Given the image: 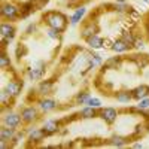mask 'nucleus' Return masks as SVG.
<instances>
[{
  "instance_id": "cd10ccee",
  "label": "nucleus",
  "mask_w": 149,
  "mask_h": 149,
  "mask_svg": "<svg viewBox=\"0 0 149 149\" xmlns=\"http://www.w3.org/2000/svg\"><path fill=\"white\" fill-rule=\"evenodd\" d=\"M61 33H63V31H60V30H57V29H52V27H49V29L46 30L48 37H51V39H58Z\"/></svg>"
},
{
  "instance_id": "aec40b11",
  "label": "nucleus",
  "mask_w": 149,
  "mask_h": 149,
  "mask_svg": "<svg viewBox=\"0 0 149 149\" xmlns=\"http://www.w3.org/2000/svg\"><path fill=\"white\" fill-rule=\"evenodd\" d=\"M85 12H86V9L84 6H79L76 10H74V14L70 17V24H72V26H76V24L82 19V17L85 15Z\"/></svg>"
},
{
  "instance_id": "b1692460",
  "label": "nucleus",
  "mask_w": 149,
  "mask_h": 149,
  "mask_svg": "<svg viewBox=\"0 0 149 149\" xmlns=\"http://www.w3.org/2000/svg\"><path fill=\"white\" fill-rule=\"evenodd\" d=\"M149 131V122L146 124V125H143V124H137V125L134 127V136L136 137H139V136H143L145 133H148Z\"/></svg>"
},
{
  "instance_id": "f8f14e48",
  "label": "nucleus",
  "mask_w": 149,
  "mask_h": 149,
  "mask_svg": "<svg viewBox=\"0 0 149 149\" xmlns=\"http://www.w3.org/2000/svg\"><path fill=\"white\" fill-rule=\"evenodd\" d=\"M54 90V82L52 81H42L37 85V94L39 95H48Z\"/></svg>"
},
{
  "instance_id": "c9c22d12",
  "label": "nucleus",
  "mask_w": 149,
  "mask_h": 149,
  "mask_svg": "<svg viewBox=\"0 0 149 149\" xmlns=\"http://www.w3.org/2000/svg\"><path fill=\"white\" fill-rule=\"evenodd\" d=\"M34 30H36V26H34V24H30V26H29V29H27V33H29V34H31Z\"/></svg>"
},
{
  "instance_id": "f3484780",
  "label": "nucleus",
  "mask_w": 149,
  "mask_h": 149,
  "mask_svg": "<svg viewBox=\"0 0 149 149\" xmlns=\"http://www.w3.org/2000/svg\"><path fill=\"white\" fill-rule=\"evenodd\" d=\"M86 45H88L90 48H93V49H102L103 39L100 36H97V34H93V36H90L88 39H86Z\"/></svg>"
},
{
  "instance_id": "dca6fc26",
  "label": "nucleus",
  "mask_w": 149,
  "mask_h": 149,
  "mask_svg": "<svg viewBox=\"0 0 149 149\" xmlns=\"http://www.w3.org/2000/svg\"><path fill=\"white\" fill-rule=\"evenodd\" d=\"M131 48V45H128L127 42H124L122 39H116L113 40V45H112V51L115 52H127Z\"/></svg>"
},
{
  "instance_id": "7ed1b4c3",
  "label": "nucleus",
  "mask_w": 149,
  "mask_h": 149,
  "mask_svg": "<svg viewBox=\"0 0 149 149\" xmlns=\"http://www.w3.org/2000/svg\"><path fill=\"white\" fill-rule=\"evenodd\" d=\"M0 12H2V17L9 19V21L19 17V8L17 5H14V3H3Z\"/></svg>"
},
{
  "instance_id": "f257e3e1",
  "label": "nucleus",
  "mask_w": 149,
  "mask_h": 149,
  "mask_svg": "<svg viewBox=\"0 0 149 149\" xmlns=\"http://www.w3.org/2000/svg\"><path fill=\"white\" fill-rule=\"evenodd\" d=\"M43 21L48 24V27L57 29V30H60V31H64L66 24H67L66 17L61 14V12H57V10L46 12V14L43 15Z\"/></svg>"
},
{
  "instance_id": "f03ea898",
  "label": "nucleus",
  "mask_w": 149,
  "mask_h": 149,
  "mask_svg": "<svg viewBox=\"0 0 149 149\" xmlns=\"http://www.w3.org/2000/svg\"><path fill=\"white\" fill-rule=\"evenodd\" d=\"M0 36H2V43H3V48L6 43H10L14 40V36H15V27L9 22H3L0 26Z\"/></svg>"
},
{
  "instance_id": "4c0bfd02",
  "label": "nucleus",
  "mask_w": 149,
  "mask_h": 149,
  "mask_svg": "<svg viewBox=\"0 0 149 149\" xmlns=\"http://www.w3.org/2000/svg\"><path fill=\"white\" fill-rule=\"evenodd\" d=\"M143 2H145L146 5H149V0H143Z\"/></svg>"
},
{
  "instance_id": "4be33fe9",
  "label": "nucleus",
  "mask_w": 149,
  "mask_h": 149,
  "mask_svg": "<svg viewBox=\"0 0 149 149\" xmlns=\"http://www.w3.org/2000/svg\"><path fill=\"white\" fill-rule=\"evenodd\" d=\"M109 143H110L112 146L122 148V146H125V145H127V139H125V137H122V136H119V134H115V136H112V137L109 139Z\"/></svg>"
},
{
  "instance_id": "9b49d317",
  "label": "nucleus",
  "mask_w": 149,
  "mask_h": 149,
  "mask_svg": "<svg viewBox=\"0 0 149 149\" xmlns=\"http://www.w3.org/2000/svg\"><path fill=\"white\" fill-rule=\"evenodd\" d=\"M15 128L12 127H8V125H2V128H0V140H5V142H12L15 137Z\"/></svg>"
},
{
  "instance_id": "ddd939ff",
  "label": "nucleus",
  "mask_w": 149,
  "mask_h": 149,
  "mask_svg": "<svg viewBox=\"0 0 149 149\" xmlns=\"http://www.w3.org/2000/svg\"><path fill=\"white\" fill-rule=\"evenodd\" d=\"M34 10H36V8H34L33 0H30V2H26V3H22L21 8H19V17H21V18H27L30 14H33Z\"/></svg>"
},
{
  "instance_id": "1a4fd4ad",
  "label": "nucleus",
  "mask_w": 149,
  "mask_h": 149,
  "mask_svg": "<svg viewBox=\"0 0 149 149\" xmlns=\"http://www.w3.org/2000/svg\"><path fill=\"white\" fill-rule=\"evenodd\" d=\"M27 136H29V140L30 142H40L43 140V137L46 136V133L42 128H36V127H30L27 130Z\"/></svg>"
},
{
  "instance_id": "9d476101",
  "label": "nucleus",
  "mask_w": 149,
  "mask_h": 149,
  "mask_svg": "<svg viewBox=\"0 0 149 149\" xmlns=\"http://www.w3.org/2000/svg\"><path fill=\"white\" fill-rule=\"evenodd\" d=\"M130 93H131L134 100H142V98L149 95V86L148 85H139V86H136L134 90H131Z\"/></svg>"
},
{
  "instance_id": "c85d7f7f",
  "label": "nucleus",
  "mask_w": 149,
  "mask_h": 149,
  "mask_svg": "<svg viewBox=\"0 0 149 149\" xmlns=\"http://www.w3.org/2000/svg\"><path fill=\"white\" fill-rule=\"evenodd\" d=\"M137 107L139 109H149V95L148 97H145V98H142V100H139V104H137Z\"/></svg>"
},
{
  "instance_id": "bb28decb",
  "label": "nucleus",
  "mask_w": 149,
  "mask_h": 149,
  "mask_svg": "<svg viewBox=\"0 0 149 149\" xmlns=\"http://www.w3.org/2000/svg\"><path fill=\"white\" fill-rule=\"evenodd\" d=\"M0 66H2V69H6L10 66V60H9V55L5 52V49H3V52H2V57H0Z\"/></svg>"
},
{
  "instance_id": "2eb2a0df",
  "label": "nucleus",
  "mask_w": 149,
  "mask_h": 149,
  "mask_svg": "<svg viewBox=\"0 0 149 149\" xmlns=\"http://www.w3.org/2000/svg\"><path fill=\"white\" fill-rule=\"evenodd\" d=\"M95 33H97V26L94 22H86L85 26L82 27V30H81V36L85 37V39H88L90 36H93Z\"/></svg>"
},
{
  "instance_id": "0eeeda50",
  "label": "nucleus",
  "mask_w": 149,
  "mask_h": 149,
  "mask_svg": "<svg viewBox=\"0 0 149 149\" xmlns=\"http://www.w3.org/2000/svg\"><path fill=\"white\" fill-rule=\"evenodd\" d=\"M60 124H61V121H57V119H48V121L43 122L42 130L46 133V136H52V134L58 133V130H60Z\"/></svg>"
},
{
  "instance_id": "c756f323",
  "label": "nucleus",
  "mask_w": 149,
  "mask_h": 149,
  "mask_svg": "<svg viewBox=\"0 0 149 149\" xmlns=\"http://www.w3.org/2000/svg\"><path fill=\"white\" fill-rule=\"evenodd\" d=\"M115 9L119 12V14H124V12H128V5L127 3H116L115 5Z\"/></svg>"
},
{
  "instance_id": "72a5a7b5",
  "label": "nucleus",
  "mask_w": 149,
  "mask_h": 149,
  "mask_svg": "<svg viewBox=\"0 0 149 149\" xmlns=\"http://www.w3.org/2000/svg\"><path fill=\"white\" fill-rule=\"evenodd\" d=\"M112 45H113V40H112V39H104L102 49H103V48H104V49H112Z\"/></svg>"
},
{
  "instance_id": "393cba45",
  "label": "nucleus",
  "mask_w": 149,
  "mask_h": 149,
  "mask_svg": "<svg viewBox=\"0 0 149 149\" xmlns=\"http://www.w3.org/2000/svg\"><path fill=\"white\" fill-rule=\"evenodd\" d=\"M90 93H79L74 97V103L76 104H86V102L90 100Z\"/></svg>"
},
{
  "instance_id": "20e7f679",
  "label": "nucleus",
  "mask_w": 149,
  "mask_h": 149,
  "mask_svg": "<svg viewBox=\"0 0 149 149\" xmlns=\"http://www.w3.org/2000/svg\"><path fill=\"white\" fill-rule=\"evenodd\" d=\"M22 121V116L21 113H15V112H8V113L3 116V124L8 127H12V128H17L21 125Z\"/></svg>"
},
{
  "instance_id": "412c9836",
  "label": "nucleus",
  "mask_w": 149,
  "mask_h": 149,
  "mask_svg": "<svg viewBox=\"0 0 149 149\" xmlns=\"http://www.w3.org/2000/svg\"><path fill=\"white\" fill-rule=\"evenodd\" d=\"M115 97H116V102H119L122 104H128L133 100V95L130 91H118Z\"/></svg>"
},
{
  "instance_id": "a211bd4d",
  "label": "nucleus",
  "mask_w": 149,
  "mask_h": 149,
  "mask_svg": "<svg viewBox=\"0 0 149 149\" xmlns=\"http://www.w3.org/2000/svg\"><path fill=\"white\" fill-rule=\"evenodd\" d=\"M39 107L43 112H51L57 107V102L52 100V98H42V100L39 102Z\"/></svg>"
},
{
  "instance_id": "2f4dec72",
  "label": "nucleus",
  "mask_w": 149,
  "mask_h": 149,
  "mask_svg": "<svg viewBox=\"0 0 149 149\" xmlns=\"http://www.w3.org/2000/svg\"><path fill=\"white\" fill-rule=\"evenodd\" d=\"M10 98H12V95H9V94H8V93L3 90V91H2V104L5 106L6 103H9V100H10Z\"/></svg>"
},
{
  "instance_id": "6ab92c4d",
  "label": "nucleus",
  "mask_w": 149,
  "mask_h": 149,
  "mask_svg": "<svg viewBox=\"0 0 149 149\" xmlns=\"http://www.w3.org/2000/svg\"><path fill=\"white\" fill-rule=\"evenodd\" d=\"M122 57H112L104 61V69H121Z\"/></svg>"
},
{
  "instance_id": "39448f33",
  "label": "nucleus",
  "mask_w": 149,
  "mask_h": 149,
  "mask_svg": "<svg viewBox=\"0 0 149 149\" xmlns=\"http://www.w3.org/2000/svg\"><path fill=\"white\" fill-rule=\"evenodd\" d=\"M100 118L106 124H113L118 118V110L113 107H102L100 109Z\"/></svg>"
},
{
  "instance_id": "58836bf2",
  "label": "nucleus",
  "mask_w": 149,
  "mask_h": 149,
  "mask_svg": "<svg viewBox=\"0 0 149 149\" xmlns=\"http://www.w3.org/2000/svg\"><path fill=\"white\" fill-rule=\"evenodd\" d=\"M148 24H149V18H148Z\"/></svg>"
},
{
  "instance_id": "473e14b6",
  "label": "nucleus",
  "mask_w": 149,
  "mask_h": 149,
  "mask_svg": "<svg viewBox=\"0 0 149 149\" xmlns=\"http://www.w3.org/2000/svg\"><path fill=\"white\" fill-rule=\"evenodd\" d=\"M33 3H34V8L36 9H40V8H43L48 3V0H33Z\"/></svg>"
},
{
  "instance_id": "f704fd0d",
  "label": "nucleus",
  "mask_w": 149,
  "mask_h": 149,
  "mask_svg": "<svg viewBox=\"0 0 149 149\" xmlns=\"http://www.w3.org/2000/svg\"><path fill=\"white\" fill-rule=\"evenodd\" d=\"M21 140H22V133H17V134H15V137H14V140H12V142L18 143V142H21Z\"/></svg>"
},
{
  "instance_id": "6e6552de",
  "label": "nucleus",
  "mask_w": 149,
  "mask_h": 149,
  "mask_svg": "<svg viewBox=\"0 0 149 149\" xmlns=\"http://www.w3.org/2000/svg\"><path fill=\"white\" fill-rule=\"evenodd\" d=\"M21 88H22V82H19V81H10L5 86V91L9 95H12V97H18L21 94Z\"/></svg>"
},
{
  "instance_id": "7c9ffc66",
  "label": "nucleus",
  "mask_w": 149,
  "mask_h": 149,
  "mask_svg": "<svg viewBox=\"0 0 149 149\" xmlns=\"http://www.w3.org/2000/svg\"><path fill=\"white\" fill-rule=\"evenodd\" d=\"M133 46H134L136 49H143V48H145V42H143V39H139V37H136V40H134Z\"/></svg>"
},
{
  "instance_id": "a878e982",
  "label": "nucleus",
  "mask_w": 149,
  "mask_h": 149,
  "mask_svg": "<svg viewBox=\"0 0 149 149\" xmlns=\"http://www.w3.org/2000/svg\"><path fill=\"white\" fill-rule=\"evenodd\" d=\"M86 106H91V107H95V109H102V100L97 97H90V100L86 102Z\"/></svg>"
},
{
  "instance_id": "e433bc0d",
  "label": "nucleus",
  "mask_w": 149,
  "mask_h": 149,
  "mask_svg": "<svg viewBox=\"0 0 149 149\" xmlns=\"http://www.w3.org/2000/svg\"><path fill=\"white\" fill-rule=\"evenodd\" d=\"M133 148H143V145H142V143H134Z\"/></svg>"
},
{
  "instance_id": "4468645a",
  "label": "nucleus",
  "mask_w": 149,
  "mask_h": 149,
  "mask_svg": "<svg viewBox=\"0 0 149 149\" xmlns=\"http://www.w3.org/2000/svg\"><path fill=\"white\" fill-rule=\"evenodd\" d=\"M98 113H100V110H97L95 107L85 106L84 109H81V112H79V116H81V118H84V119H91V118L97 116Z\"/></svg>"
},
{
  "instance_id": "423d86ee",
  "label": "nucleus",
  "mask_w": 149,
  "mask_h": 149,
  "mask_svg": "<svg viewBox=\"0 0 149 149\" xmlns=\"http://www.w3.org/2000/svg\"><path fill=\"white\" fill-rule=\"evenodd\" d=\"M21 116H22V121L26 124H30V122H34L37 118H39V110L33 106H29V107H24L21 110Z\"/></svg>"
},
{
  "instance_id": "5701e85b",
  "label": "nucleus",
  "mask_w": 149,
  "mask_h": 149,
  "mask_svg": "<svg viewBox=\"0 0 149 149\" xmlns=\"http://www.w3.org/2000/svg\"><path fill=\"white\" fill-rule=\"evenodd\" d=\"M121 39H122L124 42H127L128 45L133 46V43H134V40H136V36H134V33L130 31V30H124L122 34H121Z\"/></svg>"
}]
</instances>
